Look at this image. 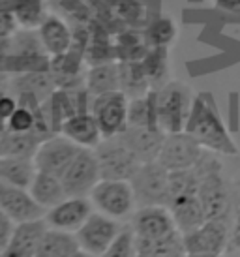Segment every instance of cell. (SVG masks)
<instances>
[{"label":"cell","mask_w":240,"mask_h":257,"mask_svg":"<svg viewBox=\"0 0 240 257\" xmlns=\"http://www.w3.org/2000/svg\"><path fill=\"white\" fill-rule=\"evenodd\" d=\"M165 132L160 128H135V126H128L122 134L120 139L128 145V149L134 152L135 156L145 162H154L160 156L162 145L165 141Z\"/></svg>","instance_id":"19"},{"label":"cell","mask_w":240,"mask_h":257,"mask_svg":"<svg viewBox=\"0 0 240 257\" xmlns=\"http://www.w3.org/2000/svg\"><path fill=\"white\" fill-rule=\"evenodd\" d=\"M99 257H137L135 233L132 225H124V229L120 231V235L114 238V242Z\"/></svg>","instance_id":"35"},{"label":"cell","mask_w":240,"mask_h":257,"mask_svg":"<svg viewBox=\"0 0 240 257\" xmlns=\"http://www.w3.org/2000/svg\"><path fill=\"white\" fill-rule=\"evenodd\" d=\"M29 190L32 193V197L36 199V203L45 208V210L57 207L58 203H62L68 197L66 188L62 184V179L45 171L36 173V177Z\"/></svg>","instance_id":"22"},{"label":"cell","mask_w":240,"mask_h":257,"mask_svg":"<svg viewBox=\"0 0 240 257\" xmlns=\"http://www.w3.org/2000/svg\"><path fill=\"white\" fill-rule=\"evenodd\" d=\"M51 57L43 49L36 30H19L8 45L4 72L10 77L25 75L38 70H49Z\"/></svg>","instance_id":"4"},{"label":"cell","mask_w":240,"mask_h":257,"mask_svg":"<svg viewBox=\"0 0 240 257\" xmlns=\"http://www.w3.org/2000/svg\"><path fill=\"white\" fill-rule=\"evenodd\" d=\"M149 49L150 45L147 43L143 29H124L114 34V51L118 62L143 60Z\"/></svg>","instance_id":"23"},{"label":"cell","mask_w":240,"mask_h":257,"mask_svg":"<svg viewBox=\"0 0 240 257\" xmlns=\"http://www.w3.org/2000/svg\"><path fill=\"white\" fill-rule=\"evenodd\" d=\"M184 132L190 134L203 149L210 150L214 154H221V156L238 154V147L234 143V139L205 94H197L193 98L190 118L186 122Z\"/></svg>","instance_id":"1"},{"label":"cell","mask_w":240,"mask_h":257,"mask_svg":"<svg viewBox=\"0 0 240 257\" xmlns=\"http://www.w3.org/2000/svg\"><path fill=\"white\" fill-rule=\"evenodd\" d=\"M193 92L188 85L180 81H169L156 88V109H158V126L165 134H178L186 130L193 105Z\"/></svg>","instance_id":"3"},{"label":"cell","mask_w":240,"mask_h":257,"mask_svg":"<svg viewBox=\"0 0 240 257\" xmlns=\"http://www.w3.org/2000/svg\"><path fill=\"white\" fill-rule=\"evenodd\" d=\"M79 150H81V147L70 141L68 137H64L62 134L53 136L49 139H45L36 150V167H38V171L51 173V175H57L62 179V175L71 165V162L75 160Z\"/></svg>","instance_id":"13"},{"label":"cell","mask_w":240,"mask_h":257,"mask_svg":"<svg viewBox=\"0 0 240 257\" xmlns=\"http://www.w3.org/2000/svg\"><path fill=\"white\" fill-rule=\"evenodd\" d=\"M73 257H98V255H94V253H90V251H85V250H79L77 253Z\"/></svg>","instance_id":"44"},{"label":"cell","mask_w":240,"mask_h":257,"mask_svg":"<svg viewBox=\"0 0 240 257\" xmlns=\"http://www.w3.org/2000/svg\"><path fill=\"white\" fill-rule=\"evenodd\" d=\"M94 152L98 156L101 179L107 180H132L143 164L118 136L103 139Z\"/></svg>","instance_id":"6"},{"label":"cell","mask_w":240,"mask_h":257,"mask_svg":"<svg viewBox=\"0 0 240 257\" xmlns=\"http://www.w3.org/2000/svg\"><path fill=\"white\" fill-rule=\"evenodd\" d=\"M231 248L240 253V207L236 208V214H234V225L233 233H231Z\"/></svg>","instance_id":"40"},{"label":"cell","mask_w":240,"mask_h":257,"mask_svg":"<svg viewBox=\"0 0 240 257\" xmlns=\"http://www.w3.org/2000/svg\"><path fill=\"white\" fill-rule=\"evenodd\" d=\"M86 88L92 96L120 90V70L118 62L88 66L86 70Z\"/></svg>","instance_id":"28"},{"label":"cell","mask_w":240,"mask_h":257,"mask_svg":"<svg viewBox=\"0 0 240 257\" xmlns=\"http://www.w3.org/2000/svg\"><path fill=\"white\" fill-rule=\"evenodd\" d=\"M186 253H223L231 246V231L225 218H212L193 231L182 233Z\"/></svg>","instance_id":"11"},{"label":"cell","mask_w":240,"mask_h":257,"mask_svg":"<svg viewBox=\"0 0 240 257\" xmlns=\"http://www.w3.org/2000/svg\"><path fill=\"white\" fill-rule=\"evenodd\" d=\"M36 113L27 107L17 105V109L8 120V132H14V134H29V132H32L36 124Z\"/></svg>","instance_id":"36"},{"label":"cell","mask_w":240,"mask_h":257,"mask_svg":"<svg viewBox=\"0 0 240 257\" xmlns=\"http://www.w3.org/2000/svg\"><path fill=\"white\" fill-rule=\"evenodd\" d=\"M128 105L130 98L122 90L94 96L90 113L98 122L103 139L120 136L128 128Z\"/></svg>","instance_id":"8"},{"label":"cell","mask_w":240,"mask_h":257,"mask_svg":"<svg viewBox=\"0 0 240 257\" xmlns=\"http://www.w3.org/2000/svg\"><path fill=\"white\" fill-rule=\"evenodd\" d=\"M81 250L75 233L47 227L36 257H73Z\"/></svg>","instance_id":"25"},{"label":"cell","mask_w":240,"mask_h":257,"mask_svg":"<svg viewBox=\"0 0 240 257\" xmlns=\"http://www.w3.org/2000/svg\"><path fill=\"white\" fill-rule=\"evenodd\" d=\"M169 173L158 160L141 164L139 171L130 180L137 207L169 205Z\"/></svg>","instance_id":"7"},{"label":"cell","mask_w":240,"mask_h":257,"mask_svg":"<svg viewBox=\"0 0 240 257\" xmlns=\"http://www.w3.org/2000/svg\"><path fill=\"white\" fill-rule=\"evenodd\" d=\"M47 227L45 218L17 223L10 242L2 250V257H36Z\"/></svg>","instance_id":"17"},{"label":"cell","mask_w":240,"mask_h":257,"mask_svg":"<svg viewBox=\"0 0 240 257\" xmlns=\"http://www.w3.org/2000/svg\"><path fill=\"white\" fill-rule=\"evenodd\" d=\"M12 4H14V0H0V8H4V10H12Z\"/></svg>","instance_id":"43"},{"label":"cell","mask_w":240,"mask_h":257,"mask_svg":"<svg viewBox=\"0 0 240 257\" xmlns=\"http://www.w3.org/2000/svg\"><path fill=\"white\" fill-rule=\"evenodd\" d=\"M137 257H143V255H137Z\"/></svg>","instance_id":"46"},{"label":"cell","mask_w":240,"mask_h":257,"mask_svg":"<svg viewBox=\"0 0 240 257\" xmlns=\"http://www.w3.org/2000/svg\"><path fill=\"white\" fill-rule=\"evenodd\" d=\"M128 126L135 128H160L158 126V109H156V90L132 98L128 105Z\"/></svg>","instance_id":"30"},{"label":"cell","mask_w":240,"mask_h":257,"mask_svg":"<svg viewBox=\"0 0 240 257\" xmlns=\"http://www.w3.org/2000/svg\"><path fill=\"white\" fill-rule=\"evenodd\" d=\"M101 180L98 156L94 149H81L71 165L62 175L66 193L71 197H88L94 186Z\"/></svg>","instance_id":"9"},{"label":"cell","mask_w":240,"mask_h":257,"mask_svg":"<svg viewBox=\"0 0 240 257\" xmlns=\"http://www.w3.org/2000/svg\"><path fill=\"white\" fill-rule=\"evenodd\" d=\"M122 229H124L122 221L94 210L90 218L79 227L75 236H77L81 250L90 251V253L99 257L114 242V238L120 235Z\"/></svg>","instance_id":"12"},{"label":"cell","mask_w":240,"mask_h":257,"mask_svg":"<svg viewBox=\"0 0 240 257\" xmlns=\"http://www.w3.org/2000/svg\"><path fill=\"white\" fill-rule=\"evenodd\" d=\"M130 225L137 238H147V240L163 238L178 231L175 218L171 214L169 207L165 205L137 207L134 216L130 218Z\"/></svg>","instance_id":"14"},{"label":"cell","mask_w":240,"mask_h":257,"mask_svg":"<svg viewBox=\"0 0 240 257\" xmlns=\"http://www.w3.org/2000/svg\"><path fill=\"white\" fill-rule=\"evenodd\" d=\"M145 32V38H147V43L150 47H167L169 49L171 45L175 43L178 34L177 23L173 21L171 17H158L154 21H149V25L143 29Z\"/></svg>","instance_id":"33"},{"label":"cell","mask_w":240,"mask_h":257,"mask_svg":"<svg viewBox=\"0 0 240 257\" xmlns=\"http://www.w3.org/2000/svg\"><path fill=\"white\" fill-rule=\"evenodd\" d=\"M0 257H2V253H0Z\"/></svg>","instance_id":"47"},{"label":"cell","mask_w":240,"mask_h":257,"mask_svg":"<svg viewBox=\"0 0 240 257\" xmlns=\"http://www.w3.org/2000/svg\"><path fill=\"white\" fill-rule=\"evenodd\" d=\"M186 257H223V253H186Z\"/></svg>","instance_id":"41"},{"label":"cell","mask_w":240,"mask_h":257,"mask_svg":"<svg viewBox=\"0 0 240 257\" xmlns=\"http://www.w3.org/2000/svg\"><path fill=\"white\" fill-rule=\"evenodd\" d=\"M12 90L17 92H30L38 96L42 101H47L51 94L57 90V83L51 75V70H38V72H30L25 75H17L12 77Z\"/></svg>","instance_id":"26"},{"label":"cell","mask_w":240,"mask_h":257,"mask_svg":"<svg viewBox=\"0 0 240 257\" xmlns=\"http://www.w3.org/2000/svg\"><path fill=\"white\" fill-rule=\"evenodd\" d=\"M118 70H120V90L126 94L130 100L145 96V94H149L152 90L141 60H137V62H118Z\"/></svg>","instance_id":"31"},{"label":"cell","mask_w":240,"mask_h":257,"mask_svg":"<svg viewBox=\"0 0 240 257\" xmlns=\"http://www.w3.org/2000/svg\"><path fill=\"white\" fill-rule=\"evenodd\" d=\"M96 208L92 205L90 197H71L68 195L57 207L49 208L45 212V221L53 229L77 233L79 227L85 223Z\"/></svg>","instance_id":"16"},{"label":"cell","mask_w":240,"mask_h":257,"mask_svg":"<svg viewBox=\"0 0 240 257\" xmlns=\"http://www.w3.org/2000/svg\"><path fill=\"white\" fill-rule=\"evenodd\" d=\"M0 130H8V120L2 116V113H0Z\"/></svg>","instance_id":"45"},{"label":"cell","mask_w":240,"mask_h":257,"mask_svg":"<svg viewBox=\"0 0 240 257\" xmlns=\"http://www.w3.org/2000/svg\"><path fill=\"white\" fill-rule=\"evenodd\" d=\"M135 246H137V255L143 257H186V248H184L180 231L169 236H163V238H156V240L135 236Z\"/></svg>","instance_id":"27"},{"label":"cell","mask_w":240,"mask_h":257,"mask_svg":"<svg viewBox=\"0 0 240 257\" xmlns=\"http://www.w3.org/2000/svg\"><path fill=\"white\" fill-rule=\"evenodd\" d=\"M8 130H0V156H2V150H4V141H6Z\"/></svg>","instance_id":"42"},{"label":"cell","mask_w":240,"mask_h":257,"mask_svg":"<svg viewBox=\"0 0 240 257\" xmlns=\"http://www.w3.org/2000/svg\"><path fill=\"white\" fill-rule=\"evenodd\" d=\"M60 134L75 145H79L81 149H96L103 141V134L92 113L73 114L71 118L64 122Z\"/></svg>","instance_id":"20"},{"label":"cell","mask_w":240,"mask_h":257,"mask_svg":"<svg viewBox=\"0 0 240 257\" xmlns=\"http://www.w3.org/2000/svg\"><path fill=\"white\" fill-rule=\"evenodd\" d=\"M199 173V199L203 203L206 220L212 218H225L229 214L231 207V193H229V184L223 175V165L218 158L205 156L195 165Z\"/></svg>","instance_id":"2"},{"label":"cell","mask_w":240,"mask_h":257,"mask_svg":"<svg viewBox=\"0 0 240 257\" xmlns=\"http://www.w3.org/2000/svg\"><path fill=\"white\" fill-rule=\"evenodd\" d=\"M203 156H205V149L190 134L178 132V134L165 136L158 162L167 171H182V169L195 167Z\"/></svg>","instance_id":"10"},{"label":"cell","mask_w":240,"mask_h":257,"mask_svg":"<svg viewBox=\"0 0 240 257\" xmlns=\"http://www.w3.org/2000/svg\"><path fill=\"white\" fill-rule=\"evenodd\" d=\"M15 223L10 216L0 208V253H2V250L8 246V242H10V238H12V235H14L15 231Z\"/></svg>","instance_id":"38"},{"label":"cell","mask_w":240,"mask_h":257,"mask_svg":"<svg viewBox=\"0 0 240 257\" xmlns=\"http://www.w3.org/2000/svg\"><path fill=\"white\" fill-rule=\"evenodd\" d=\"M19 23L12 10L0 8V42H10L19 32Z\"/></svg>","instance_id":"37"},{"label":"cell","mask_w":240,"mask_h":257,"mask_svg":"<svg viewBox=\"0 0 240 257\" xmlns=\"http://www.w3.org/2000/svg\"><path fill=\"white\" fill-rule=\"evenodd\" d=\"M214 6L229 12V14H240V0H212Z\"/></svg>","instance_id":"39"},{"label":"cell","mask_w":240,"mask_h":257,"mask_svg":"<svg viewBox=\"0 0 240 257\" xmlns=\"http://www.w3.org/2000/svg\"><path fill=\"white\" fill-rule=\"evenodd\" d=\"M88 197L98 212L118 221L130 220L137 210V201L130 180L101 179Z\"/></svg>","instance_id":"5"},{"label":"cell","mask_w":240,"mask_h":257,"mask_svg":"<svg viewBox=\"0 0 240 257\" xmlns=\"http://www.w3.org/2000/svg\"><path fill=\"white\" fill-rule=\"evenodd\" d=\"M0 208L6 212L15 223L45 218V208L40 207L32 197L29 188L10 184L0 180Z\"/></svg>","instance_id":"15"},{"label":"cell","mask_w":240,"mask_h":257,"mask_svg":"<svg viewBox=\"0 0 240 257\" xmlns=\"http://www.w3.org/2000/svg\"><path fill=\"white\" fill-rule=\"evenodd\" d=\"M167 207H169L171 214L175 218V223H177V229L180 233L193 231L195 227L203 225L206 221L205 208H203V203L199 199V195L177 197V199L171 201Z\"/></svg>","instance_id":"21"},{"label":"cell","mask_w":240,"mask_h":257,"mask_svg":"<svg viewBox=\"0 0 240 257\" xmlns=\"http://www.w3.org/2000/svg\"><path fill=\"white\" fill-rule=\"evenodd\" d=\"M38 167L34 158L27 156H2L0 158V180L10 184L30 188Z\"/></svg>","instance_id":"24"},{"label":"cell","mask_w":240,"mask_h":257,"mask_svg":"<svg viewBox=\"0 0 240 257\" xmlns=\"http://www.w3.org/2000/svg\"><path fill=\"white\" fill-rule=\"evenodd\" d=\"M40 145H42V139L36 136L34 132H29V134H14V132H8L2 156L34 158L36 150H38Z\"/></svg>","instance_id":"34"},{"label":"cell","mask_w":240,"mask_h":257,"mask_svg":"<svg viewBox=\"0 0 240 257\" xmlns=\"http://www.w3.org/2000/svg\"><path fill=\"white\" fill-rule=\"evenodd\" d=\"M145 73L149 77L152 88H160L169 83V49L167 47H150L149 53L141 60Z\"/></svg>","instance_id":"32"},{"label":"cell","mask_w":240,"mask_h":257,"mask_svg":"<svg viewBox=\"0 0 240 257\" xmlns=\"http://www.w3.org/2000/svg\"><path fill=\"white\" fill-rule=\"evenodd\" d=\"M51 0H14L12 12L23 30H38L49 17Z\"/></svg>","instance_id":"29"},{"label":"cell","mask_w":240,"mask_h":257,"mask_svg":"<svg viewBox=\"0 0 240 257\" xmlns=\"http://www.w3.org/2000/svg\"><path fill=\"white\" fill-rule=\"evenodd\" d=\"M36 32L40 36L43 49L47 51V55L51 58L60 57L64 53H68L73 47V42H75L73 27L64 17L55 14H51Z\"/></svg>","instance_id":"18"}]
</instances>
